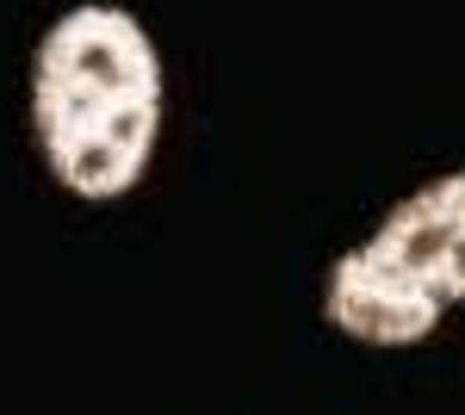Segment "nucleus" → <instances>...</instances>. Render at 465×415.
<instances>
[{
    "instance_id": "nucleus-1",
    "label": "nucleus",
    "mask_w": 465,
    "mask_h": 415,
    "mask_svg": "<svg viewBox=\"0 0 465 415\" xmlns=\"http://www.w3.org/2000/svg\"><path fill=\"white\" fill-rule=\"evenodd\" d=\"M162 50L137 13L69 6L32 56V131L74 199H124L162 143Z\"/></svg>"
},
{
    "instance_id": "nucleus-2",
    "label": "nucleus",
    "mask_w": 465,
    "mask_h": 415,
    "mask_svg": "<svg viewBox=\"0 0 465 415\" xmlns=\"http://www.w3.org/2000/svg\"><path fill=\"white\" fill-rule=\"evenodd\" d=\"M465 304V168L416 186L385 223L348 248L329 285L322 316L348 341L366 347H416Z\"/></svg>"
}]
</instances>
